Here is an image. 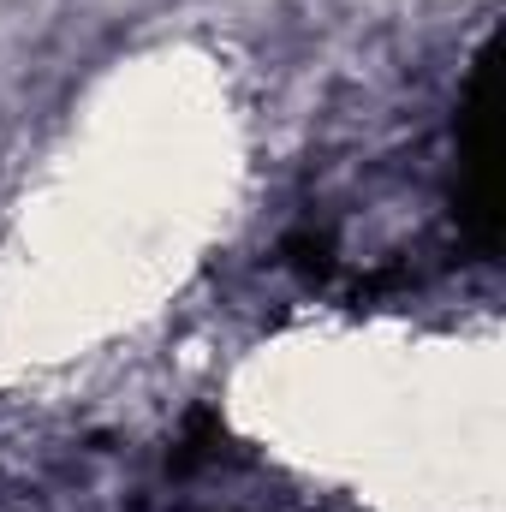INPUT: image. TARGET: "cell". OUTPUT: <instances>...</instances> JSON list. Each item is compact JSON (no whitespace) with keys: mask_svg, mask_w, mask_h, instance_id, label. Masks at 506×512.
I'll return each instance as SVG.
<instances>
[{"mask_svg":"<svg viewBox=\"0 0 506 512\" xmlns=\"http://www.w3.org/2000/svg\"><path fill=\"white\" fill-rule=\"evenodd\" d=\"M459 221L477 251H495V48L471 60L459 96Z\"/></svg>","mask_w":506,"mask_h":512,"instance_id":"1","label":"cell"}]
</instances>
